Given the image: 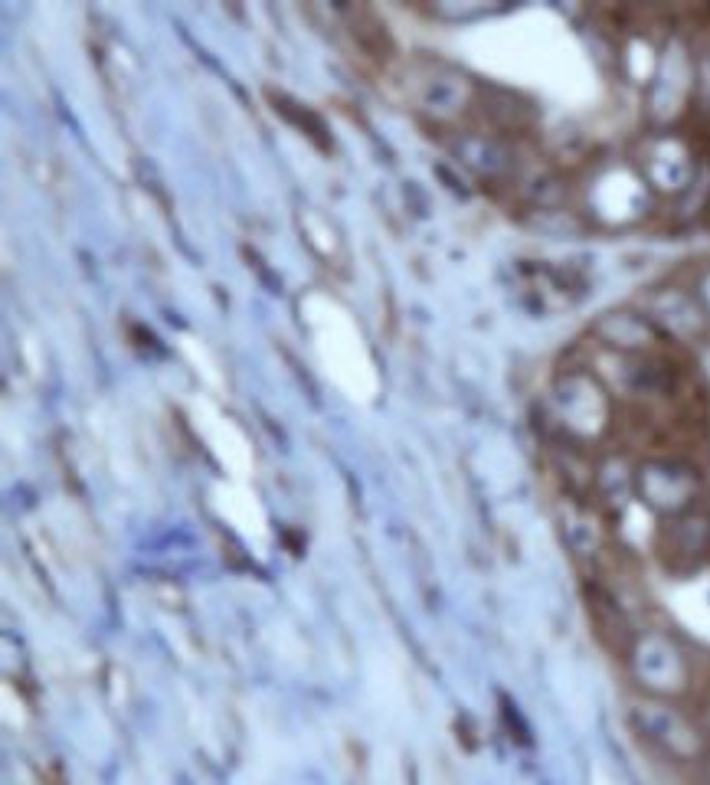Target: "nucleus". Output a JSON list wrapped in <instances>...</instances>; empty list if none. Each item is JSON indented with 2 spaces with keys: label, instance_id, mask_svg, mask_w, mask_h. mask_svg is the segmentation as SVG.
<instances>
[{
  "label": "nucleus",
  "instance_id": "f257e3e1",
  "mask_svg": "<svg viewBox=\"0 0 710 785\" xmlns=\"http://www.w3.org/2000/svg\"><path fill=\"white\" fill-rule=\"evenodd\" d=\"M658 553L668 570H675V573L701 570L710 560V517L697 514V511L678 514L675 521L661 530Z\"/></svg>",
  "mask_w": 710,
  "mask_h": 785
},
{
  "label": "nucleus",
  "instance_id": "f03ea898",
  "mask_svg": "<svg viewBox=\"0 0 710 785\" xmlns=\"http://www.w3.org/2000/svg\"><path fill=\"white\" fill-rule=\"evenodd\" d=\"M632 671L645 691L652 694H681L688 687V668L675 645L665 638H642L632 648Z\"/></svg>",
  "mask_w": 710,
  "mask_h": 785
},
{
  "label": "nucleus",
  "instance_id": "7ed1b4c3",
  "mask_svg": "<svg viewBox=\"0 0 710 785\" xmlns=\"http://www.w3.org/2000/svg\"><path fill=\"white\" fill-rule=\"evenodd\" d=\"M635 723H639L642 736H648V740L658 743L668 756L681 759V763H691V759L701 756V733L684 717H678L675 710L639 707L635 710Z\"/></svg>",
  "mask_w": 710,
  "mask_h": 785
},
{
  "label": "nucleus",
  "instance_id": "20e7f679",
  "mask_svg": "<svg viewBox=\"0 0 710 785\" xmlns=\"http://www.w3.org/2000/svg\"><path fill=\"white\" fill-rule=\"evenodd\" d=\"M639 488L645 494V501L658 507L665 514H688V507L694 504L697 494V478L694 471L681 468V465H668V462H655L642 468L639 475Z\"/></svg>",
  "mask_w": 710,
  "mask_h": 785
},
{
  "label": "nucleus",
  "instance_id": "39448f33",
  "mask_svg": "<svg viewBox=\"0 0 710 785\" xmlns=\"http://www.w3.org/2000/svg\"><path fill=\"white\" fill-rule=\"evenodd\" d=\"M347 20H351V36L354 43L360 46V53H367L373 63H390L393 59V40L387 27L370 14L367 7H357V10H347Z\"/></svg>",
  "mask_w": 710,
  "mask_h": 785
},
{
  "label": "nucleus",
  "instance_id": "423d86ee",
  "mask_svg": "<svg viewBox=\"0 0 710 785\" xmlns=\"http://www.w3.org/2000/svg\"><path fill=\"white\" fill-rule=\"evenodd\" d=\"M269 99L275 102V112H279V115H285V118H288V122H295V125H298V128H302V131H305V135L311 138V141H318V148H328V141H324V138H321V135H324V125H321V118H318V115H311V112H305V115H295V112H292V108H288V105H285V99H282V95H275V92H269Z\"/></svg>",
  "mask_w": 710,
  "mask_h": 785
}]
</instances>
